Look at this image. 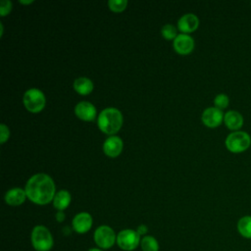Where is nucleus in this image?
I'll use <instances>...</instances> for the list:
<instances>
[{"mask_svg":"<svg viewBox=\"0 0 251 251\" xmlns=\"http://www.w3.org/2000/svg\"><path fill=\"white\" fill-rule=\"evenodd\" d=\"M174 48L179 54H188L194 48V39L187 33H179L174 39Z\"/></svg>","mask_w":251,"mask_h":251,"instance_id":"10","label":"nucleus"},{"mask_svg":"<svg viewBox=\"0 0 251 251\" xmlns=\"http://www.w3.org/2000/svg\"><path fill=\"white\" fill-rule=\"evenodd\" d=\"M0 26H1V31H0V35L3 34V24L0 23Z\"/></svg>","mask_w":251,"mask_h":251,"instance_id":"29","label":"nucleus"},{"mask_svg":"<svg viewBox=\"0 0 251 251\" xmlns=\"http://www.w3.org/2000/svg\"><path fill=\"white\" fill-rule=\"evenodd\" d=\"M226 149L231 153H242L251 145V136L248 132L237 130L230 132L225 141Z\"/></svg>","mask_w":251,"mask_h":251,"instance_id":"4","label":"nucleus"},{"mask_svg":"<svg viewBox=\"0 0 251 251\" xmlns=\"http://www.w3.org/2000/svg\"><path fill=\"white\" fill-rule=\"evenodd\" d=\"M12 10V2L10 0H1L0 2V15L5 16Z\"/></svg>","mask_w":251,"mask_h":251,"instance_id":"23","label":"nucleus"},{"mask_svg":"<svg viewBox=\"0 0 251 251\" xmlns=\"http://www.w3.org/2000/svg\"><path fill=\"white\" fill-rule=\"evenodd\" d=\"M55 218H56L57 222L62 223V222L65 220L66 216H65V213H64L63 211H58V212L56 213V215H55Z\"/></svg>","mask_w":251,"mask_h":251,"instance_id":"26","label":"nucleus"},{"mask_svg":"<svg viewBox=\"0 0 251 251\" xmlns=\"http://www.w3.org/2000/svg\"><path fill=\"white\" fill-rule=\"evenodd\" d=\"M74 88L79 94L85 95L92 91L93 89V82L90 78L86 76H79L75 79L74 81Z\"/></svg>","mask_w":251,"mask_h":251,"instance_id":"18","label":"nucleus"},{"mask_svg":"<svg viewBox=\"0 0 251 251\" xmlns=\"http://www.w3.org/2000/svg\"><path fill=\"white\" fill-rule=\"evenodd\" d=\"M20 2L23 3V4H28V3H31L32 0H26V1H25V0H20Z\"/></svg>","mask_w":251,"mask_h":251,"instance_id":"28","label":"nucleus"},{"mask_svg":"<svg viewBox=\"0 0 251 251\" xmlns=\"http://www.w3.org/2000/svg\"><path fill=\"white\" fill-rule=\"evenodd\" d=\"M87 251H103V250H102V249H100V248H98V247H93V248L88 249Z\"/></svg>","mask_w":251,"mask_h":251,"instance_id":"27","label":"nucleus"},{"mask_svg":"<svg viewBox=\"0 0 251 251\" xmlns=\"http://www.w3.org/2000/svg\"><path fill=\"white\" fill-rule=\"evenodd\" d=\"M97 124L99 128L108 134L116 133L122 126L123 115L120 110L114 107H108L101 111L98 116Z\"/></svg>","mask_w":251,"mask_h":251,"instance_id":"2","label":"nucleus"},{"mask_svg":"<svg viewBox=\"0 0 251 251\" xmlns=\"http://www.w3.org/2000/svg\"><path fill=\"white\" fill-rule=\"evenodd\" d=\"M75 113L83 121H92L96 116V108L88 101H80L75 105Z\"/></svg>","mask_w":251,"mask_h":251,"instance_id":"13","label":"nucleus"},{"mask_svg":"<svg viewBox=\"0 0 251 251\" xmlns=\"http://www.w3.org/2000/svg\"><path fill=\"white\" fill-rule=\"evenodd\" d=\"M93 239L97 247L102 250L110 249L117 244V234L115 230L107 225L99 226L94 230Z\"/></svg>","mask_w":251,"mask_h":251,"instance_id":"5","label":"nucleus"},{"mask_svg":"<svg viewBox=\"0 0 251 251\" xmlns=\"http://www.w3.org/2000/svg\"><path fill=\"white\" fill-rule=\"evenodd\" d=\"M136 231H137V233H138L140 236H145L146 233H147V231H148V227H147L146 225L141 224V225H139V226H137Z\"/></svg>","mask_w":251,"mask_h":251,"instance_id":"25","label":"nucleus"},{"mask_svg":"<svg viewBox=\"0 0 251 251\" xmlns=\"http://www.w3.org/2000/svg\"><path fill=\"white\" fill-rule=\"evenodd\" d=\"M237 232L245 239H251V216L241 217L236 224Z\"/></svg>","mask_w":251,"mask_h":251,"instance_id":"17","label":"nucleus"},{"mask_svg":"<svg viewBox=\"0 0 251 251\" xmlns=\"http://www.w3.org/2000/svg\"><path fill=\"white\" fill-rule=\"evenodd\" d=\"M123 150V140L117 135L109 136L103 143V151L109 157H117Z\"/></svg>","mask_w":251,"mask_h":251,"instance_id":"12","label":"nucleus"},{"mask_svg":"<svg viewBox=\"0 0 251 251\" xmlns=\"http://www.w3.org/2000/svg\"><path fill=\"white\" fill-rule=\"evenodd\" d=\"M140 247L142 251H159L160 245L158 240L152 235H145L141 238Z\"/></svg>","mask_w":251,"mask_h":251,"instance_id":"19","label":"nucleus"},{"mask_svg":"<svg viewBox=\"0 0 251 251\" xmlns=\"http://www.w3.org/2000/svg\"><path fill=\"white\" fill-rule=\"evenodd\" d=\"M224 123L228 129L232 131H237L242 127L244 119L238 111L229 110L224 116Z\"/></svg>","mask_w":251,"mask_h":251,"instance_id":"14","label":"nucleus"},{"mask_svg":"<svg viewBox=\"0 0 251 251\" xmlns=\"http://www.w3.org/2000/svg\"><path fill=\"white\" fill-rule=\"evenodd\" d=\"M126 5H127L126 0H109L108 1L109 8L115 12H121L125 10Z\"/></svg>","mask_w":251,"mask_h":251,"instance_id":"22","label":"nucleus"},{"mask_svg":"<svg viewBox=\"0 0 251 251\" xmlns=\"http://www.w3.org/2000/svg\"><path fill=\"white\" fill-rule=\"evenodd\" d=\"M71 193L68 190L62 189L56 192L53 199V206L58 211H64L71 203Z\"/></svg>","mask_w":251,"mask_h":251,"instance_id":"16","label":"nucleus"},{"mask_svg":"<svg viewBox=\"0 0 251 251\" xmlns=\"http://www.w3.org/2000/svg\"><path fill=\"white\" fill-rule=\"evenodd\" d=\"M32 247L36 251H50L54 246V239L51 231L42 225L35 226L30 233Z\"/></svg>","mask_w":251,"mask_h":251,"instance_id":"3","label":"nucleus"},{"mask_svg":"<svg viewBox=\"0 0 251 251\" xmlns=\"http://www.w3.org/2000/svg\"><path fill=\"white\" fill-rule=\"evenodd\" d=\"M199 25V19L195 14L187 13L181 16L177 21V27L183 33H189L194 31Z\"/></svg>","mask_w":251,"mask_h":251,"instance_id":"11","label":"nucleus"},{"mask_svg":"<svg viewBox=\"0 0 251 251\" xmlns=\"http://www.w3.org/2000/svg\"><path fill=\"white\" fill-rule=\"evenodd\" d=\"M55 189L54 180L44 173H38L29 177L25 188L27 198L38 205H45L53 201L56 194Z\"/></svg>","mask_w":251,"mask_h":251,"instance_id":"1","label":"nucleus"},{"mask_svg":"<svg viewBox=\"0 0 251 251\" xmlns=\"http://www.w3.org/2000/svg\"><path fill=\"white\" fill-rule=\"evenodd\" d=\"M224 116L223 111L214 106L206 108L202 113L201 119L208 127H217L224 122Z\"/></svg>","mask_w":251,"mask_h":251,"instance_id":"8","label":"nucleus"},{"mask_svg":"<svg viewBox=\"0 0 251 251\" xmlns=\"http://www.w3.org/2000/svg\"><path fill=\"white\" fill-rule=\"evenodd\" d=\"M229 104V98L226 94L225 93H219L215 98H214V105L216 108L220 110L226 109Z\"/></svg>","mask_w":251,"mask_h":251,"instance_id":"20","label":"nucleus"},{"mask_svg":"<svg viewBox=\"0 0 251 251\" xmlns=\"http://www.w3.org/2000/svg\"><path fill=\"white\" fill-rule=\"evenodd\" d=\"M250 4H251V3H250Z\"/></svg>","mask_w":251,"mask_h":251,"instance_id":"30","label":"nucleus"},{"mask_svg":"<svg viewBox=\"0 0 251 251\" xmlns=\"http://www.w3.org/2000/svg\"><path fill=\"white\" fill-rule=\"evenodd\" d=\"M25 190L21 187H14L5 193V202L10 206H19L23 204L26 198Z\"/></svg>","mask_w":251,"mask_h":251,"instance_id":"15","label":"nucleus"},{"mask_svg":"<svg viewBox=\"0 0 251 251\" xmlns=\"http://www.w3.org/2000/svg\"><path fill=\"white\" fill-rule=\"evenodd\" d=\"M140 237L136 229L125 228L117 234V245L124 251H133L140 246Z\"/></svg>","mask_w":251,"mask_h":251,"instance_id":"6","label":"nucleus"},{"mask_svg":"<svg viewBox=\"0 0 251 251\" xmlns=\"http://www.w3.org/2000/svg\"><path fill=\"white\" fill-rule=\"evenodd\" d=\"M23 102L29 112L37 113L44 108L46 99L44 93L40 89L29 88L25 92Z\"/></svg>","mask_w":251,"mask_h":251,"instance_id":"7","label":"nucleus"},{"mask_svg":"<svg viewBox=\"0 0 251 251\" xmlns=\"http://www.w3.org/2000/svg\"><path fill=\"white\" fill-rule=\"evenodd\" d=\"M93 224V219L91 215L87 212H80L76 214L72 222V226L74 230L76 233L83 234L90 230Z\"/></svg>","mask_w":251,"mask_h":251,"instance_id":"9","label":"nucleus"},{"mask_svg":"<svg viewBox=\"0 0 251 251\" xmlns=\"http://www.w3.org/2000/svg\"><path fill=\"white\" fill-rule=\"evenodd\" d=\"M161 32H162V35L167 38V39H175L176 37V28L175 25H171V24H167L165 25L162 26V29H161Z\"/></svg>","mask_w":251,"mask_h":251,"instance_id":"21","label":"nucleus"},{"mask_svg":"<svg viewBox=\"0 0 251 251\" xmlns=\"http://www.w3.org/2000/svg\"><path fill=\"white\" fill-rule=\"evenodd\" d=\"M0 130H1V133H0L1 143H4L8 139L9 135H10V130H9L8 126L5 124H1L0 125Z\"/></svg>","mask_w":251,"mask_h":251,"instance_id":"24","label":"nucleus"}]
</instances>
